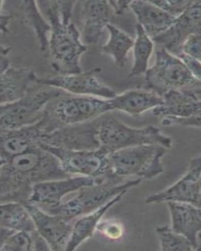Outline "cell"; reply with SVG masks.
<instances>
[{"mask_svg": "<svg viewBox=\"0 0 201 251\" xmlns=\"http://www.w3.org/2000/svg\"><path fill=\"white\" fill-rule=\"evenodd\" d=\"M69 176L50 152L40 147L29 150L4 161L0 167V203L25 205L35 183Z\"/></svg>", "mask_w": 201, "mask_h": 251, "instance_id": "1", "label": "cell"}, {"mask_svg": "<svg viewBox=\"0 0 201 251\" xmlns=\"http://www.w3.org/2000/svg\"><path fill=\"white\" fill-rule=\"evenodd\" d=\"M46 6L50 26L48 49L51 66L60 75L81 73L80 57L88 50L82 42L79 30L71 22L77 1H42Z\"/></svg>", "mask_w": 201, "mask_h": 251, "instance_id": "2", "label": "cell"}, {"mask_svg": "<svg viewBox=\"0 0 201 251\" xmlns=\"http://www.w3.org/2000/svg\"><path fill=\"white\" fill-rule=\"evenodd\" d=\"M113 111L109 100L85 96H60L49 103L43 118L38 122L49 133L66 126L95 120Z\"/></svg>", "mask_w": 201, "mask_h": 251, "instance_id": "3", "label": "cell"}, {"mask_svg": "<svg viewBox=\"0 0 201 251\" xmlns=\"http://www.w3.org/2000/svg\"><path fill=\"white\" fill-rule=\"evenodd\" d=\"M141 181V178L116 177L80 188L75 196L69 201H62L55 207L42 209L73 222L101 207L118 195L126 193L130 188L139 185Z\"/></svg>", "mask_w": 201, "mask_h": 251, "instance_id": "4", "label": "cell"}, {"mask_svg": "<svg viewBox=\"0 0 201 251\" xmlns=\"http://www.w3.org/2000/svg\"><path fill=\"white\" fill-rule=\"evenodd\" d=\"M101 116L98 127L99 149L109 154L118 150L141 145H157L166 149L173 146V139L153 126L135 128L113 116Z\"/></svg>", "mask_w": 201, "mask_h": 251, "instance_id": "5", "label": "cell"}, {"mask_svg": "<svg viewBox=\"0 0 201 251\" xmlns=\"http://www.w3.org/2000/svg\"><path fill=\"white\" fill-rule=\"evenodd\" d=\"M167 149L157 145L127 148L109 154L111 171L125 179L137 177L151 180L164 172L162 158Z\"/></svg>", "mask_w": 201, "mask_h": 251, "instance_id": "6", "label": "cell"}, {"mask_svg": "<svg viewBox=\"0 0 201 251\" xmlns=\"http://www.w3.org/2000/svg\"><path fill=\"white\" fill-rule=\"evenodd\" d=\"M61 93L56 89L29 93L16 101L0 106V132L13 131L36 124L47 106Z\"/></svg>", "mask_w": 201, "mask_h": 251, "instance_id": "7", "label": "cell"}, {"mask_svg": "<svg viewBox=\"0 0 201 251\" xmlns=\"http://www.w3.org/2000/svg\"><path fill=\"white\" fill-rule=\"evenodd\" d=\"M145 75L147 87L161 97L174 89L201 84L177 56L163 48L158 49L155 62Z\"/></svg>", "mask_w": 201, "mask_h": 251, "instance_id": "8", "label": "cell"}, {"mask_svg": "<svg viewBox=\"0 0 201 251\" xmlns=\"http://www.w3.org/2000/svg\"><path fill=\"white\" fill-rule=\"evenodd\" d=\"M41 148L56 157L62 169L71 176L89 177L100 182L118 176L111 171L109 154L101 149L69 150L52 147Z\"/></svg>", "mask_w": 201, "mask_h": 251, "instance_id": "9", "label": "cell"}, {"mask_svg": "<svg viewBox=\"0 0 201 251\" xmlns=\"http://www.w3.org/2000/svg\"><path fill=\"white\" fill-rule=\"evenodd\" d=\"M100 117L89 122L66 126L54 131L42 132L40 147L69 150H95L99 149L98 127Z\"/></svg>", "mask_w": 201, "mask_h": 251, "instance_id": "10", "label": "cell"}, {"mask_svg": "<svg viewBox=\"0 0 201 251\" xmlns=\"http://www.w3.org/2000/svg\"><path fill=\"white\" fill-rule=\"evenodd\" d=\"M100 69L81 72L73 75H57L53 77H38L35 84L62 90L75 96H93L111 100L117 94L113 89L100 82L97 74Z\"/></svg>", "mask_w": 201, "mask_h": 251, "instance_id": "11", "label": "cell"}, {"mask_svg": "<svg viewBox=\"0 0 201 251\" xmlns=\"http://www.w3.org/2000/svg\"><path fill=\"white\" fill-rule=\"evenodd\" d=\"M201 156L192 159L186 173L174 184L160 192L151 195L147 204L169 201L187 203L201 207Z\"/></svg>", "mask_w": 201, "mask_h": 251, "instance_id": "12", "label": "cell"}, {"mask_svg": "<svg viewBox=\"0 0 201 251\" xmlns=\"http://www.w3.org/2000/svg\"><path fill=\"white\" fill-rule=\"evenodd\" d=\"M201 1H193L187 10L176 19L164 32L153 38V43L177 55L185 40L193 34H201Z\"/></svg>", "mask_w": 201, "mask_h": 251, "instance_id": "13", "label": "cell"}, {"mask_svg": "<svg viewBox=\"0 0 201 251\" xmlns=\"http://www.w3.org/2000/svg\"><path fill=\"white\" fill-rule=\"evenodd\" d=\"M96 183L100 182L93 178L81 176L41 181L33 186L27 203L34 204L42 208L55 207L61 203L68 195Z\"/></svg>", "mask_w": 201, "mask_h": 251, "instance_id": "14", "label": "cell"}, {"mask_svg": "<svg viewBox=\"0 0 201 251\" xmlns=\"http://www.w3.org/2000/svg\"><path fill=\"white\" fill-rule=\"evenodd\" d=\"M35 230L48 243L50 251L66 250L72 232L73 222L50 214L34 204H25Z\"/></svg>", "mask_w": 201, "mask_h": 251, "instance_id": "15", "label": "cell"}, {"mask_svg": "<svg viewBox=\"0 0 201 251\" xmlns=\"http://www.w3.org/2000/svg\"><path fill=\"white\" fill-rule=\"evenodd\" d=\"M163 102L152 109L156 117H189L201 113V89H174L162 96Z\"/></svg>", "mask_w": 201, "mask_h": 251, "instance_id": "16", "label": "cell"}, {"mask_svg": "<svg viewBox=\"0 0 201 251\" xmlns=\"http://www.w3.org/2000/svg\"><path fill=\"white\" fill-rule=\"evenodd\" d=\"M167 204L171 215V228L186 237L194 251L198 250V237L201 230V207L176 201H169Z\"/></svg>", "mask_w": 201, "mask_h": 251, "instance_id": "17", "label": "cell"}, {"mask_svg": "<svg viewBox=\"0 0 201 251\" xmlns=\"http://www.w3.org/2000/svg\"><path fill=\"white\" fill-rule=\"evenodd\" d=\"M82 42L85 45H96L102 31L109 23L111 8L108 1L82 2Z\"/></svg>", "mask_w": 201, "mask_h": 251, "instance_id": "18", "label": "cell"}, {"mask_svg": "<svg viewBox=\"0 0 201 251\" xmlns=\"http://www.w3.org/2000/svg\"><path fill=\"white\" fill-rule=\"evenodd\" d=\"M42 133L37 123L23 128L0 132V159L5 161L13 156L40 147Z\"/></svg>", "mask_w": 201, "mask_h": 251, "instance_id": "19", "label": "cell"}, {"mask_svg": "<svg viewBox=\"0 0 201 251\" xmlns=\"http://www.w3.org/2000/svg\"><path fill=\"white\" fill-rule=\"evenodd\" d=\"M37 77L34 71L26 68L9 67L0 74V106L24 98Z\"/></svg>", "mask_w": 201, "mask_h": 251, "instance_id": "20", "label": "cell"}, {"mask_svg": "<svg viewBox=\"0 0 201 251\" xmlns=\"http://www.w3.org/2000/svg\"><path fill=\"white\" fill-rule=\"evenodd\" d=\"M129 9L137 17L138 24L151 39L164 32L177 19L151 1H131Z\"/></svg>", "mask_w": 201, "mask_h": 251, "instance_id": "21", "label": "cell"}, {"mask_svg": "<svg viewBox=\"0 0 201 251\" xmlns=\"http://www.w3.org/2000/svg\"><path fill=\"white\" fill-rule=\"evenodd\" d=\"M125 194L126 193H122L118 195L101 207L75 220L73 222L70 239L65 251H75L87 240L91 238L97 231L98 226L106 213L115 204L119 202Z\"/></svg>", "mask_w": 201, "mask_h": 251, "instance_id": "22", "label": "cell"}, {"mask_svg": "<svg viewBox=\"0 0 201 251\" xmlns=\"http://www.w3.org/2000/svg\"><path fill=\"white\" fill-rule=\"evenodd\" d=\"M113 111L140 115L162 104V98L151 91L129 90L109 100Z\"/></svg>", "mask_w": 201, "mask_h": 251, "instance_id": "23", "label": "cell"}, {"mask_svg": "<svg viewBox=\"0 0 201 251\" xmlns=\"http://www.w3.org/2000/svg\"><path fill=\"white\" fill-rule=\"evenodd\" d=\"M11 3L19 11L25 24L34 31L39 42L40 50L48 51L50 26L42 15L38 2L25 0L12 1Z\"/></svg>", "mask_w": 201, "mask_h": 251, "instance_id": "24", "label": "cell"}, {"mask_svg": "<svg viewBox=\"0 0 201 251\" xmlns=\"http://www.w3.org/2000/svg\"><path fill=\"white\" fill-rule=\"evenodd\" d=\"M0 230L35 231L34 224L25 204L0 203Z\"/></svg>", "mask_w": 201, "mask_h": 251, "instance_id": "25", "label": "cell"}, {"mask_svg": "<svg viewBox=\"0 0 201 251\" xmlns=\"http://www.w3.org/2000/svg\"><path fill=\"white\" fill-rule=\"evenodd\" d=\"M106 28L108 30L109 38L106 43L102 47L101 53L110 56L118 67H124L128 53L133 49L134 40L112 24H108Z\"/></svg>", "mask_w": 201, "mask_h": 251, "instance_id": "26", "label": "cell"}, {"mask_svg": "<svg viewBox=\"0 0 201 251\" xmlns=\"http://www.w3.org/2000/svg\"><path fill=\"white\" fill-rule=\"evenodd\" d=\"M137 37L133 47V63L129 77L144 75L149 69V63L152 54L154 43L151 38L145 32L139 24L136 25Z\"/></svg>", "mask_w": 201, "mask_h": 251, "instance_id": "27", "label": "cell"}, {"mask_svg": "<svg viewBox=\"0 0 201 251\" xmlns=\"http://www.w3.org/2000/svg\"><path fill=\"white\" fill-rule=\"evenodd\" d=\"M156 234L160 241V250L163 251H194L186 237L174 231L169 226H158L156 228Z\"/></svg>", "mask_w": 201, "mask_h": 251, "instance_id": "28", "label": "cell"}, {"mask_svg": "<svg viewBox=\"0 0 201 251\" xmlns=\"http://www.w3.org/2000/svg\"><path fill=\"white\" fill-rule=\"evenodd\" d=\"M36 235V230L33 232L25 230L13 232L6 237L1 251H34Z\"/></svg>", "mask_w": 201, "mask_h": 251, "instance_id": "29", "label": "cell"}, {"mask_svg": "<svg viewBox=\"0 0 201 251\" xmlns=\"http://www.w3.org/2000/svg\"><path fill=\"white\" fill-rule=\"evenodd\" d=\"M151 1L174 18H177L183 14L193 2V1H187V0Z\"/></svg>", "mask_w": 201, "mask_h": 251, "instance_id": "30", "label": "cell"}, {"mask_svg": "<svg viewBox=\"0 0 201 251\" xmlns=\"http://www.w3.org/2000/svg\"><path fill=\"white\" fill-rule=\"evenodd\" d=\"M97 231L109 239H118L122 236L124 226L119 222L108 220L100 221L98 226Z\"/></svg>", "mask_w": 201, "mask_h": 251, "instance_id": "31", "label": "cell"}, {"mask_svg": "<svg viewBox=\"0 0 201 251\" xmlns=\"http://www.w3.org/2000/svg\"><path fill=\"white\" fill-rule=\"evenodd\" d=\"M201 114L189 116V117H174V116H167L161 118V124L165 126H179L183 127H198L201 126Z\"/></svg>", "mask_w": 201, "mask_h": 251, "instance_id": "32", "label": "cell"}, {"mask_svg": "<svg viewBox=\"0 0 201 251\" xmlns=\"http://www.w3.org/2000/svg\"><path fill=\"white\" fill-rule=\"evenodd\" d=\"M201 34L189 36L183 44L181 52L201 61Z\"/></svg>", "mask_w": 201, "mask_h": 251, "instance_id": "33", "label": "cell"}, {"mask_svg": "<svg viewBox=\"0 0 201 251\" xmlns=\"http://www.w3.org/2000/svg\"><path fill=\"white\" fill-rule=\"evenodd\" d=\"M176 56H177L178 59L182 62L187 70L191 73V75H193L196 79H197L199 81H201V61L194 59V58L189 57V56L185 55L184 53L182 52Z\"/></svg>", "mask_w": 201, "mask_h": 251, "instance_id": "34", "label": "cell"}, {"mask_svg": "<svg viewBox=\"0 0 201 251\" xmlns=\"http://www.w3.org/2000/svg\"><path fill=\"white\" fill-rule=\"evenodd\" d=\"M12 48L0 43V74L7 70L10 67V60L8 55Z\"/></svg>", "mask_w": 201, "mask_h": 251, "instance_id": "35", "label": "cell"}, {"mask_svg": "<svg viewBox=\"0 0 201 251\" xmlns=\"http://www.w3.org/2000/svg\"><path fill=\"white\" fill-rule=\"evenodd\" d=\"M131 1H109V5L115 14L122 15L129 8Z\"/></svg>", "mask_w": 201, "mask_h": 251, "instance_id": "36", "label": "cell"}, {"mask_svg": "<svg viewBox=\"0 0 201 251\" xmlns=\"http://www.w3.org/2000/svg\"><path fill=\"white\" fill-rule=\"evenodd\" d=\"M12 16L10 15H0V33H7L9 31L8 26Z\"/></svg>", "mask_w": 201, "mask_h": 251, "instance_id": "37", "label": "cell"}, {"mask_svg": "<svg viewBox=\"0 0 201 251\" xmlns=\"http://www.w3.org/2000/svg\"><path fill=\"white\" fill-rule=\"evenodd\" d=\"M12 232L13 231H8V230H0V251L6 237Z\"/></svg>", "mask_w": 201, "mask_h": 251, "instance_id": "38", "label": "cell"}, {"mask_svg": "<svg viewBox=\"0 0 201 251\" xmlns=\"http://www.w3.org/2000/svg\"><path fill=\"white\" fill-rule=\"evenodd\" d=\"M4 2L3 1H0V15L1 14L2 9H3Z\"/></svg>", "mask_w": 201, "mask_h": 251, "instance_id": "39", "label": "cell"}, {"mask_svg": "<svg viewBox=\"0 0 201 251\" xmlns=\"http://www.w3.org/2000/svg\"><path fill=\"white\" fill-rule=\"evenodd\" d=\"M4 163V161L2 160H1V159H0V167H1V166L2 165H3Z\"/></svg>", "mask_w": 201, "mask_h": 251, "instance_id": "40", "label": "cell"}]
</instances>
